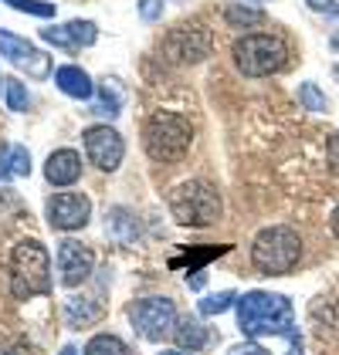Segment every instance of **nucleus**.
Segmentation results:
<instances>
[{
	"label": "nucleus",
	"instance_id": "39448f33",
	"mask_svg": "<svg viewBox=\"0 0 339 355\" xmlns=\"http://www.w3.org/2000/svg\"><path fill=\"white\" fill-rule=\"evenodd\" d=\"M170 214L183 227H210L214 220L221 217V196L204 180L180 183L176 190L170 193Z\"/></svg>",
	"mask_w": 339,
	"mask_h": 355
},
{
	"label": "nucleus",
	"instance_id": "f704fd0d",
	"mask_svg": "<svg viewBox=\"0 0 339 355\" xmlns=\"http://www.w3.org/2000/svg\"><path fill=\"white\" fill-rule=\"evenodd\" d=\"M333 48H336V51H339V34H333Z\"/></svg>",
	"mask_w": 339,
	"mask_h": 355
},
{
	"label": "nucleus",
	"instance_id": "9d476101",
	"mask_svg": "<svg viewBox=\"0 0 339 355\" xmlns=\"http://www.w3.org/2000/svg\"><path fill=\"white\" fill-rule=\"evenodd\" d=\"M92 217V200L85 193H55L48 200V223L55 230H82Z\"/></svg>",
	"mask_w": 339,
	"mask_h": 355
},
{
	"label": "nucleus",
	"instance_id": "cd10ccee",
	"mask_svg": "<svg viewBox=\"0 0 339 355\" xmlns=\"http://www.w3.org/2000/svg\"><path fill=\"white\" fill-rule=\"evenodd\" d=\"M227 355H272L268 352V349H265V345H258V342H241V345H231V349H227Z\"/></svg>",
	"mask_w": 339,
	"mask_h": 355
},
{
	"label": "nucleus",
	"instance_id": "5701e85b",
	"mask_svg": "<svg viewBox=\"0 0 339 355\" xmlns=\"http://www.w3.org/2000/svg\"><path fill=\"white\" fill-rule=\"evenodd\" d=\"M299 105L306 112H326L329 109V98L319 92V85L315 82H302L299 85Z\"/></svg>",
	"mask_w": 339,
	"mask_h": 355
},
{
	"label": "nucleus",
	"instance_id": "1a4fd4ad",
	"mask_svg": "<svg viewBox=\"0 0 339 355\" xmlns=\"http://www.w3.org/2000/svg\"><path fill=\"white\" fill-rule=\"evenodd\" d=\"M82 139H85V153H88L92 166H99L102 173L119 169L122 156H126V142H122V136L115 129H109V125H88L82 132Z\"/></svg>",
	"mask_w": 339,
	"mask_h": 355
},
{
	"label": "nucleus",
	"instance_id": "dca6fc26",
	"mask_svg": "<svg viewBox=\"0 0 339 355\" xmlns=\"http://www.w3.org/2000/svg\"><path fill=\"white\" fill-rule=\"evenodd\" d=\"M28 173H31V153L24 146L10 142V146L0 149V183L21 180V176H28Z\"/></svg>",
	"mask_w": 339,
	"mask_h": 355
},
{
	"label": "nucleus",
	"instance_id": "0eeeda50",
	"mask_svg": "<svg viewBox=\"0 0 339 355\" xmlns=\"http://www.w3.org/2000/svg\"><path fill=\"white\" fill-rule=\"evenodd\" d=\"M129 322L146 342H163L170 335H176V304L170 298H142L129 308Z\"/></svg>",
	"mask_w": 339,
	"mask_h": 355
},
{
	"label": "nucleus",
	"instance_id": "7ed1b4c3",
	"mask_svg": "<svg viewBox=\"0 0 339 355\" xmlns=\"http://www.w3.org/2000/svg\"><path fill=\"white\" fill-rule=\"evenodd\" d=\"M10 291L17 301L51 291V257L41 241H21L10 254Z\"/></svg>",
	"mask_w": 339,
	"mask_h": 355
},
{
	"label": "nucleus",
	"instance_id": "473e14b6",
	"mask_svg": "<svg viewBox=\"0 0 339 355\" xmlns=\"http://www.w3.org/2000/svg\"><path fill=\"white\" fill-rule=\"evenodd\" d=\"M160 355H190V352H176V349H163Z\"/></svg>",
	"mask_w": 339,
	"mask_h": 355
},
{
	"label": "nucleus",
	"instance_id": "f03ea898",
	"mask_svg": "<svg viewBox=\"0 0 339 355\" xmlns=\"http://www.w3.org/2000/svg\"><path fill=\"white\" fill-rule=\"evenodd\" d=\"M194 129L176 112H153L142 125V149L153 163H176L187 156Z\"/></svg>",
	"mask_w": 339,
	"mask_h": 355
},
{
	"label": "nucleus",
	"instance_id": "bb28decb",
	"mask_svg": "<svg viewBox=\"0 0 339 355\" xmlns=\"http://www.w3.org/2000/svg\"><path fill=\"white\" fill-rule=\"evenodd\" d=\"M140 17L146 24L160 21V17H163V0H140Z\"/></svg>",
	"mask_w": 339,
	"mask_h": 355
},
{
	"label": "nucleus",
	"instance_id": "9b49d317",
	"mask_svg": "<svg viewBox=\"0 0 339 355\" xmlns=\"http://www.w3.org/2000/svg\"><path fill=\"white\" fill-rule=\"evenodd\" d=\"M95 268V254L82 247L78 241H61L58 244V274H61V284L65 288H75L88 281V274Z\"/></svg>",
	"mask_w": 339,
	"mask_h": 355
},
{
	"label": "nucleus",
	"instance_id": "7c9ffc66",
	"mask_svg": "<svg viewBox=\"0 0 339 355\" xmlns=\"http://www.w3.org/2000/svg\"><path fill=\"white\" fill-rule=\"evenodd\" d=\"M329 227H333V234H336V241H339V203H336V210H333V217H329Z\"/></svg>",
	"mask_w": 339,
	"mask_h": 355
},
{
	"label": "nucleus",
	"instance_id": "20e7f679",
	"mask_svg": "<svg viewBox=\"0 0 339 355\" xmlns=\"http://www.w3.org/2000/svg\"><path fill=\"white\" fill-rule=\"evenodd\" d=\"M302 257V237L295 227L275 223L265 227L251 244V264L261 274H288Z\"/></svg>",
	"mask_w": 339,
	"mask_h": 355
},
{
	"label": "nucleus",
	"instance_id": "c9c22d12",
	"mask_svg": "<svg viewBox=\"0 0 339 355\" xmlns=\"http://www.w3.org/2000/svg\"><path fill=\"white\" fill-rule=\"evenodd\" d=\"M336 78H339V64H336Z\"/></svg>",
	"mask_w": 339,
	"mask_h": 355
},
{
	"label": "nucleus",
	"instance_id": "c85d7f7f",
	"mask_svg": "<svg viewBox=\"0 0 339 355\" xmlns=\"http://www.w3.org/2000/svg\"><path fill=\"white\" fill-rule=\"evenodd\" d=\"M326 156H329V163L339 169V132L329 139V146H326Z\"/></svg>",
	"mask_w": 339,
	"mask_h": 355
},
{
	"label": "nucleus",
	"instance_id": "aec40b11",
	"mask_svg": "<svg viewBox=\"0 0 339 355\" xmlns=\"http://www.w3.org/2000/svg\"><path fill=\"white\" fill-rule=\"evenodd\" d=\"M224 21L231 28H251V24H261V21H265V10H261V7H248V3H227Z\"/></svg>",
	"mask_w": 339,
	"mask_h": 355
},
{
	"label": "nucleus",
	"instance_id": "b1692460",
	"mask_svg": "<svg viewBox=\"0 0 339 355\" xmlns=\"http://www.w3.org/2000/svg\"><path fill=\"white\" fill-rule=\"evenodd\" d=\"M3 98H7V109L10 112H24L31 102L28 88L17 82V78H7V82H3Z\"/></svg>",
	"mask_w": 339,
	"mask_h": 355
},
{
	"label": "nucleus",
	"instance_id": "4468645a",
	"mask_svg": "<svg viewBox=\"0 0 339 355\" xmlns=\"http://www.w3.org/2000/svg\"><path fill=\"white\" fill-rule=\"evenodd\" d=\"M82 176V156L75 149H55L44 163V180L51 187H72Z\"/></svg>",
	"mask_w": 339,
	"mask_h": 355
},
{
	"label": "nucleus",
	"instance_id": "412c9836",
	"mask_svg": "<svg viewBox=\"0 0 339 355\" xmlns=\"http://www.w3.org/2000/svg\"><path fill=\"white\" fill-rule=\"evenodd\" d=\"M173 338H176L183 349L197 352V349L207 345V338H210V335H207V328L200 325V322H190V318H187V322H180V325H176V335H173Z\"/></svg>",
	"mask_w": 339,
	"mask_h": 355
},
{
	"label": "nucleus",
	"instance_id": "393cba45",
	"mask_svg": "<svg viewBox=\"0 0 339 355\" xmlns=\"http://www.w3.org/2000/svg\"><path fill=\"white\" fill-rule=\"evenodd\" d=\"M231 304H238V295L234 291H217V295H207L197 308H200V315H221Z\"/></svg>",
	"mask_w": 339,
	"mask_h": 355
},
{
	"label": "nucleus",
	"instance_id": "a211bd4d",
	"mask_svg": "<svg viewBox=\"0 0 339 355\" xmlns=\"http://www.w3.org/2000/svg\"><path fill=\"white\" fill-rule=\"evenodd\" d=\"M122 98H126V92H122L119 78H106V82L99 85V102L92 105V115H109V119H115L119 109H122Z\"/></svg>",
	"mask_w": 339,
	"mask_h": 355
},
{
	"label": "nucleus",
	"instance_id": "72a5a7b5",
	"mask_svg": "<svg viewBox=\"0 0 339 355\" xmlns=\"http://www.w3.org/2000/svg\"><path fill=\"white\" fill-rule=\"evenodd\" d=\"M0 355H24V349H7V352H0Z\"/></svg>",
	"mask_w": 339,
	"mask_h": 355
},
{
	"label": "nucleus",
	"instance_id": "f3484780",
	"mask_svg": "<svg viewBox=\"0 0 339 355\" xmlns=\"http://www.w3.org/2000/svg\"><path fill=\"white\" fill-rule=\"evenodd\" d=\"M102 318V304L92 298H68L65 301V322L72 328H82V325H92Z\"/></svg>",
	"mask_w": 339,
	"mask_h": 355
},
{
	"label": "nucleus",
	"instance_id": "f257e3e1",
	"mask_svg": "<svg viewBox=\"0 0 339 355\" xmlns=\"http://www.w3.org/2000/svg\"><path fill=\"white\" fill-rule=\"evenodd\" d=\"M238 325L248 338H261V335H292V301L285 295H272V291H248L245 298H238Z\"/></svg>",
	"mask_w": 339,
	"mask_h": 355
},
{
	"label": "nucleus",
	"instance_id": "a878e982",
	"mask_svg": "<svg viewBox=\"0 0 339 355\" xmlns=\"http://www.w3.org/2000/svg\"><path fill=\"white\" fill-rule=\"evenodd\" d=\"M3 3H10L21 14H34V17H55L58 7V3H48V0H3Z\"/></svg>",
	"mask_w": 339,
	"mask_h": 355
},
{
	"label": "nucleus",
	"instance_id": "2f4dec72",
	"mask_svg": "<svg viewBox=\"0 0 339 355\" xmlns=\"http://www.w3.org/2000/svg\"><path fill=\"white\" fill-rule=\"evenodd\" d=\"M58 355H78V349H75V345H65V349H61Z\"/></svg>",
	"mask_w": 339,
	"mask_h": 355
},
{
	"label": "nucleus",
	"instance_id": "c756f323",
	"mask_svg": "<svg viewBox=\"0 0 339 355\" xmlns=\"http://www.w3.org/2000/svg\"><path fill=\"white\" fill-rule=\"evenodd\" d=\"M312 10H319V14H326V10H333L336 7V0H306Z\"/></svg>",
	"mask_w": 339,
	"mask_h": 355
},
{
	"label": "nucleus",
	"instance_id": "4be33fe9",
	"mask_svg": "<svg viewBox=\"0 0 339 355\" xmlns=\"http://www.w3.org/2000/svg\"><path fill=\"white\" fill-rule=\"evenodd\" d=\"M85 355H133L129 352V345L119 338V335H95V338H88V345H85Z\"/></svg>",
	"mask_w": 339,
	"mask_h": 355
},
{
	"label": "nucleus",
	"instance_id": "2eb2a0df",
	"mask_svg": "<svg viewBox=\"0 0 339 355\" xmlns=\"http://www.w3.org/2000/svg\"><path fill=\"white\" fill-rule=\"evenodd\" d=\"M55 85L65 92V95L82 98V102H88V98L95 95V85H92V78L85 75L82 68H75V64H61V68L55 71Z\"/></svg>",
	"mask_w": 339,
	"mask_h": 355
},
{
	"label": "nucleus",
	"instance_id": "6e6552de",
	"mask_svg": "<svg viewBox=\"0 0 339 355\" xmlns=\"http://www.w3.org/2000/svg\"><path fill=\"white\" fill-rule=\"evenodd\" d=\"M210 48H214V37L204 24H180L163 37V55L173 64H197L210 55Z\"/></svg>",
	"mask_w": 339,
	"mask_h": 355
},
{
	"label": "nucleus",
	"instance_id": "423d86ee",
	"mask_svg": "<svg viewBox=\"0 0 339 355\" xmlns=\"http://www.w3.org/2000/svg\"><path fill=\"white\" fill-rule=\"evenodd\" d=\"M285 61H288V48L275 34H245L241 41H234V64L248 78L275 75L285 68Z\"/></svg>",
	"mask_w": 339,
	"mask_h": 355
},
{
	"label": "nucleus",
	"instance_id": "6ab92c4d",
	"mask_svg": "<svg viewBox=\"0 0 339 355\" xmlns=\"http://www.w3.org/2000/svg\"><path fill=\"white\" fill-rule=\"evenodd\" d=\"M136 220H133V214L126 210V207H115V210H109L106 214V234L113 237V241H119V244H129L133 237H136Z\"/></svg>",
	"mask_w": 339,
	"mask_h": 355
},
{
	"label": "nucleus",
	"instance_id": "ddd939ff",
	"mask_svg": "<svg viewBox=\"0 0 339 355\" xmlns=\"http://www.w3.org/2000/svg\"><path fill=\"white\" fill-rule=\"evenodd\" d=\"M95 37H99V28L92 24V21H68L65 28H44L41 31V41H48V44H55V48H88V44H95Z\"/></svg>",
	"mask_w": 339,
	"mask_h": 355
},
{
	"label": "nucleus",
	"instance_id": "f8f14e48",
	"mask_svg": "<svg viewBox=\"0 0 339 355\" xmlns=\"http://www.w3.org/2000/svg\"><path fill=\"white\" fill-rule=\"evenodd\" d=\"M0 58H7V61H14V64L28 68L34 78H44V75L51 71L48 55H41L31 41L17 37V34H10V31H0Z\"/></svg>",
	"mask_w": 339,
	"mask_h": 355
}]
</instances>
